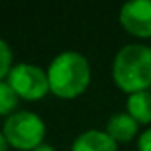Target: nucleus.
<instances>
[{"label": "nucleus", "instance_id": "nucleus-11", "mask_svg": "<svg viewBox=\"0 0 151 151\" xmlns=\"http://www.w3.org/2000/svg\"><path fill=\"white\" fill-rule=\"evenodd\" d=\"M137 149L139 151H151V128H146L139 139H137Z\"/></svg>", "mask_w": 151, "mask_h": 151}, {"label": "nucleus", "instance_id": "nucleus-8", "mask_svg": "<svg viewBox=\"0 0 151 151\" xmlns=\"http://www.w3.org/2000/svg\"><path fill=\"white\" fill-rule=\"evenodd\" d=\"M126 112L139 124H149L151 123V91H139V93L128 94Z\"/></svg>", "mask_w": 151, "mask_h": 151}, {"label": "nucleus", "instance_id": "nucleus-13", "mask_svg": "<svg viewBox=\"0 0 151 151\" xmlns=\"http://www.w3.org/2000/svg\"><path fill=\"white\" fill-rule=\"evenodd\" d=\"M34 151H57L53 146H50V144H41V146H37Z\"/></svg>", "mask_w": 151, "mask_h": 151}, {"label": "nucleus", "instance_id": "nucleus-7", "mask_svg": "<svg viewBox=\"0 0 151 151\" xmlns=\"http://www.w3.org/2000/svg\"><path fill=\"white\" fill-rule=\"evenodd\" d=\"M105 132L119 144V142H130L137 132H139V123L124 110V112H116L109 117Z\"/></svg>", "mask_w": 151, "mask_h": 151}, {"label": "nucleus", "instance_id": "nucleus-3", "mask_svg": "<svg viewBox=\"0 0 151 151\" xmlns=\"http://www.w3.org/2000/svg\"><path fill=\"white\" fill-rule=\"evenodd\" d=\"M2 132L14 149L20 151H34L37 146L45 144L46 124L45 121L30 110H16L9 117H6Z\"/></svg>", "mask_w": 151, "mask_h": 151}, {"label": "nucleus", "instance_id": "nucleus-10", "mask_svg": "<svg viewBox=\"0 0 151 151\" xmlns=\"http://www.w3.org/2000/svg\"><path fill=\"white\" fill-rule=\"evenodd\" d=\"M11 69H13V50L6 39L0 37V82L7 78Z\"/></svg>", "mask_w": 151, "mask_h": 151}, {"label": "nucleus", "instance_id": "nucleus-12", "mask_svg": "<svg viewBox=\"0 0 151 151\" xmlns=\"http://www.w3.org/2000/svg\"><path fill=\"white\" fill-rule=\"evenodd\" d=\"M7 149H9V142H7L4 132L0 130V151H7Z\"/></svg>", "mask_w": 151, "mask_h": 151}, {"label": "nucleus", "instance_id": "nucleus-6", "mask_svg": "<svg viewBox=\"0 0 151 151\" xmlns=\"http://www.w3.org/2000/svg\"><path fill=\"white\" fill-rule=\"evenodd\" d=\"M71 151H117V142L105 130H87L73 140Z\"/></svg>", "mask_w": 151, "mask_h": 151}, {"label": "nucleus", "instance_id": "nucleus-2", "mask_svg": "<svg viewBox=\"0 0 151 151\" xmlns=\"http://www.w3.org/2000/svg\"><path fill=\"white\" fill-rule=\"evenodd\" d=\"M112 80L126 94L149 91L151 46L144 43L124 45L112 60Z\"/></svg>", "mask_w": 151, "mask_h": 151}, {"label": "nucleus", "instance_id": "nucleus-4", "mask_svg": "<svg viewBox=\"0 0 151 151\" xmlns=\"http://www.w3.org/2000/svg\"><path fill=\"white\" fill-rule=\"evenodd\" d=\"M6 80L14 89L18 98L25 101H39L50 93L46 69L30 62L14 64Z\"/></svg>", "mask_w": 151, "mask_h": 151}, {"label": "nucleus", "instance_id": "nucleus-1", "mask_svg": "<svg viewBox=\"0 0 151 151\" xmlns=\"http://www.w3.org/2000/svg\"><path fill=\"white\" fill-rule=\"evenodd\" d=\"M50 93L62 100L84 94L91 84V64L80 52L66 50L57 53L46 69Z\"/></svg>", "mask_w": 151, "mask_h": 151}, {"label": "nucleus", "instance_id": "nucleus-9", "mask_svg": "<svg viewBox=\"0 0 151 151\" xmlns=\"http://www.w3.org/2000/svg\"><path fill=\"white\" fill-rule=\"evenodd\" d=\"M18 101L20 98L14 93V89L7 84V80H2L0 82V116L9 117L11 114H14Z\"/></svg>", "mask_w": 151, "mask_h": 151}, {"label": "nucleus", "instance_id": "nucleus-5", "mask_svg": "<svg viewBox=\"0 0 151 151\" xmlns=\"http://www.w3.org/2000/svg\"><path fill=\"white\" fill-rule=\"evenodd\" d=\"M119 23L135 37H151V0H130L123 4L119 9Z\"/></svg>", "mask_w": 151, "mask_h": 151}]
</instances>
